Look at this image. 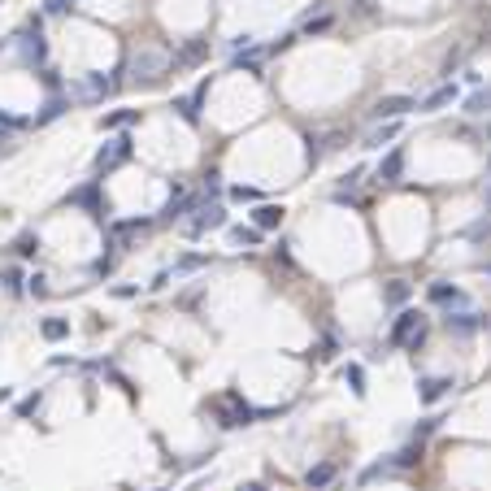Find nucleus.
<instances>
[{
	"label": "nucleus",
	"instance_id": "10",
	"mask_svg": "<svg viewBox=\"0 0 491 491\" xmlns=\"http://www.w3.org/2000/svg\"><path fill=\"white\" fill-rule=\"evenodd\" d=\"M400 135V122H383V126H374V131L366 135V148H383V144H392Z\"/></svg>",
	"mask_w": 491,
	"mask_h": 491
},
{
	"label": "nucleus",
	"instance_id": "20",
	"mask_svg": "<svg viewBox=\"0 0 491 491\" xmlns=\"http://www.w3.org/2000/svg\"><path fill=\"white\" fill-rule=\"evenodd\" d=\"M83 92H87V96H105V92H113V79H100V74H92V79L83 83Z\"/></svg>",
	"mask_w": 491,
	"mask_h": 491
},
{
	"label": "nucleus",
	"instance_id": "23",
	"mask_svg": "<svg viewBox=\"0 0 491 491\" xmlns=\"http://www.w3.org/2000/svg\"><path fill=\"white\" fill-rule=\"evenodd\" d=\"M126 122H135V113H109V118H100L105 131H109V126H126Z\"/></svg>",
	"mask_w": 491,
	"mask_h": 491
},
{
	"label": "nucleus",
	"instance_id": "8",
	"mask_svg": "<svg viewBox=\"0 0 491 491\" xmlns=\"http://www.w3.org/2000/svg\"><path fill=\"white\" fill-rule=\"evenodd\" d=\"M448 392H452V378H426L418 396H422V404H435V400H444Z\"/></svg>",
	"mask_w": 491,
	"mask_h": 491
},
{
	"label": "nucleus",
	"instance_id": "29",
	"mask_svg": "<svg viewBox=\"0 0 491 491\" xmlns=\"http://www.w3.org/2000/svg\"><path fill=\"white\" fill-rule=\"evenodd\" d=\"M487 213H491V187H487Z\"/></svg>",
	"mask_w": 491,
	"mask_h": 491
},
{
	"label": "nucleus",
	"instance_id": "21",
	"mask_svg": "<svg viewBox=\"0 0 491 491\" xmlns=\"http://www.w3.org/2000/svg\"><path fill=\"white\" fill-rule=\"evenodd\" d=\"M230 240H235V244H256V240H261V230H256V226H235V230H230Z\"/></svg>",
	"mask_w": 491,
	"mask_h": 491
},
{
	"label": "nucleus",
	"instance_id": "22",
	"mask_svg": "<svg viewBox=\"0 0 491 491\" xmlns=\"http://www.w3.org/2000/svg\"><path fill=\"white\" fill-rule=\"evenodd\" d=\"M344 378L352 383V392H366V374H361V366H348V370H344Z\"/></svg>",
	"mask_w": 491,
	"mask_h": 491
},
{
	"label": "nucleus",
	"instance_id": "17",
	"mask_svg": "<svg viewBox=\"0 0 491 491\" xmlns=\"http://www.w3.org/2000/svg\"><path fill=\"white\" fill-rule=\"evenodd\" d=\"M383 300L387 304H404L409 300V282L404 278H392V282H387V292H383Z\"/></svg>",
	"mask_w": 491,
	"mask_h": 491
},
{
	"label": "nucleus",
	"instance_id": "18",
	"mask_svg": "<svg viewBox=\"0 0 491 491\" xmlns=\"http://www.w3.org/2000/svg\"><path fill=\"white\" fill-rule=\"evenodd\" d=\"M204 53H209V44H204V39H192V44L183 48V57H178V61H183V66H192V61H200Z\"/></svg>",
	"mask_w": 491,
	"mask_h": 491
},
{
	"label": "nucleus",
	"instance_id": "4",
	"mask_svg": "<svg viewBox=\"0 0 491 491\" xmlns=\"http://www.w3.org/2000/svg\"><path fill=\"white\" fill-rule=\"evenodd\" d=\"M218 226H226V213L218 209V204H204V209H200V218H196L187 230H192V235H204V230H218Z\"/></svg>",
	"mask_w": 491,
	"mask_h": 491
},
{
	"label": "nucleus",
	"instance_id": "30",
	"mask_svg": "<svg viewBox=\"0 0 491 491\" xmlns=\"http://www.w3.org/2000/svg\"><path fill=\"white\" fill-rule=\"evenodd\" d=\"M487 166H491V157H487Z\"/></svg>",
	"mask_w": 491,
	"mask_h": 491
},
{
	"label": "nucleus",
	"instance_id": "1",
	"mask_svg": "<svg viewBox=\"0 0 491 491\" xmlns=\"http://www.w3.org/2000/svg\"><path fill=\"white\" fill-rule=\"evenodd\" d=\"M392 344L418 348V344H422V313H413V309H404V313L396 318V326H392Z\"/></svg>",
	"mask_w": 491,
	"mask_h": 491
},
{
	"label": "nucleus",
	"instance_id": "2",
	"mask_svg": "<svg viewBox=\"0 0 491 491\" xmlns=\"http://www.w3.org/2000/svg\"><path fill=\"white\" fill-rule=\"evenodd\" d=\"M409 109H418V100L413 96H383V100H374V109H370V118H387V122H396L400 113H409Z\"/></svg>",
	"mask_w": 491,
	"mask_h": 491
},
{
	"label": "nucleus",
	"instance_id": "25",
	"mask_svg": "<svg viewBox=\"0 0 491 491\" xmlns=\"http://www.w3.org/2000/svg\"><path fill=\"white\" fill-rule=\"evenodd\" d=\"M35 248H39V240H31V235H22V240H18V252H22V256H31Z\"/></svg>",
	"mask_w": 491,
	"mask_h": 491
},
{
	"label": "nucleus",
	"instance_id": "24",
	"mask_svg": "<svg viewBox=\"0 0 491 491\" xmlns=\"http://www.w3.org/2000/svg\"><path fill=\"white\" fill-rule=\"evenodd\" d=\"M326 27H330V18H318V22H313V18H309V22H304V31H309V35H322Z\"/></svg>",
	"mask_w": 491,
	"mask_h": 491
},
{
	"label": "nucleus",
	"instance_id": "28",
	"mask_svg": "<svg viewBox=\"0 0 491 491\" xmlns=\"http://www.w3.org/2000/svg\"><path fill=\"white\" fill-rule=\"evenodd\" d=\"M9 400V387H0V404H5Z\"/></svg>",
	"mask_w": 491,
	"mask_h": 491
},
{
	"label": "nucleus",
	"instance_id": "27",
	"mask_svg": "<svg viewBox=\"0 0 491 491\" xmlns=\"http://www.w3.org/2000/svg\"><path fill=\"white\" fill-rule=\"evenodd\" d=\"M74 0H48V13H61V9H70Z\"/></svg>",
	"mask_w": 491,
	"mask_h": 491
},
{
	"label": "nucleus",
	"instance_id": "6",
	"mask_svg": "<svg viewBox=\"0 0 491 491\" xmlns=\"http://www.w3.org/2000/svg\"><path fill=\"white\" fill-rule=\"evenodd\" d=\"M135 79H157V74L166 70V57L161 53H144V57H135Z\"/></svg>",
	"mask_w": 491,
	"mask_h": 491
},
{
	"label": "nucleus",
	"instance_id": "3",
	"mask_svg": "<svg viewBox=\"0 0 491 491\" xmlns=\"http://www.w3.org/2000/svg\"><path fill=\"white\" fill-rule=\"evenodd\" d=\"M126 157H131V139H113V144H105V148L96 152V170H113Z\"/></svg>",
	"mask_w": 491,
	"mask_h": 491
},
{
	"label": "nucleus",
	"instance_id": "11",
	"mask_svg": "<svg viewBox=\"0 0 491 491\" xmlns=\"http://www.w3.org/2000/svg\"><path fill=\"white\" fill-rule=\"evenodd\" d=\"M39 335H44L48 344H57V340H66V335H70V322L66 318H44L39 322Z\"/></svg>",
	"mask_w": 491,
	"mask_h": 491
},
{
	"label": "nucleus",
	"instance_id": "14",
	"mask_svg": "<svg viewBox=\"0 0 491 491\" xmlns=\"http://www.w3.org/2000/svg\"><path fill=\"white\" fill-rule=\"evenodd\" d=\"M400 170H404V157H400V152H392V157H387V161L378 166V178H383V183H396V178H400Z\"/></svg>",
	"mask_w": 491,
	"mask_h": 491
},
{
	"label": "nucleus",
	"instance_id": "13",
	"mask_svg": "<svg viewBox=\"0 0 491 491\" xmlns=\"http://www.w3.org/2000/svg\"><path fill=\"white\" fill-rule=\"evenodd\" d=\"M430 300H435V304H461L465 296H461V287H452V282H435V287H430Z\"/></svg>",
	"mask_w": 491,
	"mask_h": 491
},
{
	"label": "nucleus",
	"instance_id": "5",
	"mask_svg": "<svg viewBox=\"0 0 491 491\" xmlns=\"http://www.w3.org/2000/svg\"><path fill=\"white\" fill-rule=\"evenodd\" d=\"M252 222H256V230H278L282 226V204H256V213H252Z\"/></svg>",
	"mask_w": 491,
	"mask_h": 491
},
{
	"label": "nucleus",
	"instance_id": "12",
	"mask_svg": "<svg viewBox=\"0 0 491 491\" xmlns=\"http://www.w3.org/2000/svg\"><path fill=\"white\" fill-rule=\"evenodd\" d=\"M448 330L452 335H474L478 330V313H448Z\"/></svg>",
	"mask_w": 491,
	"mask_h": 491
},
{
	"label": "nucleus",
	"instance_id": "7",
	"mask_svg": "<svg viewBox=\"0 0 491 491\" xmlns=\"http://www.w3.org/2000/svg\"><path fill=\"white\" fill-rule=\"evenodd\" d=\"M248 418H252V409H248V404H240L235 396L222 404V426H244Z\"/></svg>",
	"mask_w": 491,
	"mask_h": 491
},
{
	"label": "nucleus",
	"instance_id": "9",
	"mask_svg": "<svg viewBox=\"0 0 491 491\" xmlns=\"http://www.w3.org/2000/svg\"><path fill=\"white\" fill-rule=\"evenodd\" d=\"M452 100H456V87L448 83V87H439V92H430V96L422 100V105H418V109H422V113H435V109H444V105H452Z\"/></svg>",
	"mask_w": 491,
	"mask_h": 491
},
{
	"label": "nucleus",
	"instance_id": "16",
	"mask_svg": "<svg viewBox=\"0 0 491 491\" xmlns=\"http://www.w3.org/2000/svg\"><path fill=\"white\" fill-rule=\"evenodd\" d=\"M192 204H196L192 196H183V192H178V196H174V200L166 204V209H161V213H166V222H174V218H183V213L192 209Z\"/></svg>",
	"mask_w": 491,
	"mask_h": 491
},
{
	"label": "nucleus",
	"instance_id": "19",
	"mask_svg": "<svg viewBox=\"0 0 491 491\" xmlns=\"http://www.w3.org/2000/svg\"><path fill=\"white\" fill-rule=\"evenodd\" d=\"M465 109H470V113H491V87L478 92V96H470V100H465Z\"/></svg>",
	"mask_w": 491,
	"mask_h": 491
},
{
	"label": "nucleus",
	"instance_id": "26",
	"mask_svg": "<svg viewBox=\"0 0 491 491\" xmlns=\"http://www.w3.org/2000/svg\"><path fill=\"white\" fill-rule=\"evenodd\" d=\"M230 196H235V200H256V192H252V187H230Z\"/></svg>",
	"mask_w": 491,
	"mask_h": 491
},
{
	"label": "nucleus",
	"instance_id": "15",
	"mask_svg": "<svg viewBox=\"0 0 491 491\" xmlns=\"http://www.w3.org/2000/svg\"><path fill=\"white\" fill-rule=\"evenodd\" d=\"M330 478H335V465H330V461H326V465H313V470H309V487H313V491L330 487Z\"/></svg>",
	"mask_w": 491,
	"mask_h": 491
}]
</instances>
